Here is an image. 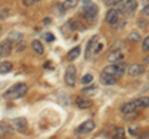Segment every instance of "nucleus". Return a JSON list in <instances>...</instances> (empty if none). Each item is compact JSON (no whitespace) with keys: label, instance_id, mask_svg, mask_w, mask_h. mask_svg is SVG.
<instances>
[{"label":"nucleus","instance_id":"b1692460","mask_svg":"<svg viewBox=\"0 0 149 139\" xmlns=\"http://www.w3.org/2000/svg\"><path fill=\"white\" fill-rule=\"evenodd\" d=\"M70 25H71L72 30H80V31L85 30V26H83L81 22H78V21H71L70 22Z\"/></svg>","mask_w":149,"mask_h":139},{"label":"nucleus","instance_id":"39448f33","mask_svg":"<svg viewBox=\"0 0 149 139\" xmlns=\"http://www.w3.org/2000/svg\"><path fill=\"white\" fill-rule=\"evenodd\" d=\"M97 13H98V8H97L96 4L87 3L82 8V14L87 17V19H93V17L97 15Z\"/></svg>","mask_w":149,"mask_h":139},{"label":"nucleus","instance_id":"473e14b6","mask_svg":"<svg viewBox=\"0 0 149 139\" xmlns=\"http://www.w3.org/2000/svg\"><path fill=\"white\" fill-rule=\"evenodd\" d=\"M82 1H83V3H88V1H90V0H82Z\"/></svg>","mask_w":149,"mask_h":139},{"label":"nucleus","instance_id":"f257e3e1","mask_svg":"<svg viewBox=\"0 0 149 139\" xmlns=\"http://www.w3.org/2000/svg\"><path fill=\"white\" fill-rule=\"evenodd\" d=\"M27 92V86L25 83H16L13 87H10L5 93H4V97L9 99H17L24 97Z\"/></svg>","mask_w":149,"mask_h":139},{"label":"nucleus","instance_id":"c756f323","mask_svg":"<svg viewBox=\"0 0 149 139\" xmlns=\"http://www.w3.org/2000/svg\"><path fill=\"white\" fill-rule=\"evenodd\" d=\"M116 1H117V0H104V4L107 6H112L116 4Z\"/></svg>","mask_w":149,"mask_h":139},{"label":"nucleus","instance_id":"a878e982","mask_svg":"<svg viewBox=\"0 0 149 139\" xmlns=\"http://www.w3.org/2000/svg\"><path fill=\"white\" fill-rule=\"evenodd\" d=\"M93 81V76L92 75H85L82 77V83L83 85H87V83H91Z\"/></svg>","mask_w":149,"mask_h":139},{"label":"nucleus","instance_id":"aec40b11","mask_svg":"<svg viewBox=\"0 0 149 139\" xmlns=\"http://www.w3.org/2000/svg\"><path fill=\"white\" fill-rule=\"evenodd\" d=\"M13 70V63L9 61L0 62V73H8Z\"/></svg>","mask_w":149,"mask_h":139},{"label":"nucleus","instance_id":"dca6fc26","mask_svg":"<svg viewBox=\"0 0 149 139\" xmlns=\"http://www.w3.org/2000/svg\"><path fill=\"white\" fill-rule=\"evenodd\" d=\"M122 58H123V54L119 52V51H117V50H114L113 52H111L108 55V61L112 62V63H117L119 61H122Z\"/></svg>","mask_w":149,"mask_h":139},{"label":"nucleus","instance_id":"a211bd4d","mask_svg":"<svg viewBox=\"0 0 149 139\" xmlns=\"http://www.w3.org/2000/svg\"><path fill=\"white\" fill-rule=\"evenodd\" d=\"M31 47H32V50H34L36 54H39V55L44 54V46H42V44H41L39 40H34V41H32V42H31Z\"/></svg>","mask_w":149,"mask_h":139},{"label":"nucleus","instance_id":"6e6552de","mask_svg":"<svg viewBox=\"0 0 149 139\" xmlns=\"http://www.w3.org/2000/svg\"><path fill=\"white\" fill-rule=\"evenodd\" d=\"M11 41L6 39L4 40L1 44H0V57H5V56H9L11 54Z\"/></svg>","mask_w":149,"mask_h":139},{"label":"nucleus","instance_id":"c85d7f7f","mask_svg":"<svg viewBox=\"0 0 149 139\" xmlns=\"http://www.w3.org/2000/svg\"><path fill=\"white\" fill-rule=\"evenodd\" d=\"M143 50H146V51H148V50H149V36H148V38L144 39V42H143Z\"/></svg>","mask_w":149,"mask_h":139},{"label":"nucleus","instance_id":"1a4fd4ad","mask_svg":"<svg viewBox=\"0 0 149 139\" xmlns=\"http://www.w3.org/2000/svg\"><path fill=\"white\" fill-rule=\"evenodd\" d=\"M128 70V75L130 77H137L139 75H142L143 71H144V66L143 65H139V63H133L127 68Z\"/></svg>","mask_w":149,"mask_h":139},{"label":"nucleus","instance_id":"0eeeda50","mask_svg":"<svg viewBox=\"0 0 149 139\" xmlns=\"http://www.w3.org/2000/svg\"><path fill=\"white\" fill-rule=\"evenodd\" d=\"M93 129H95V122H93V120H86L85 123H82L81 126L77 128L76 132L78 134H82V136H85V134L91 133Z\"/></svg>","mask_w":149,"mask_h":139},{"label":"nucleus","instance_id":"ddd939ff","mask_svg":"<svg viewBox=\"0 0 149 139\" xmlns=\"http://www.w3.org/2000/svg\"><path fill=\"white\" fill-rule=\"evenodd\" d=\"M137 104H136V101L134 102H128V103H125L122 106V108H120V111H122L123 114H133L134 112H136L137 109Z\"/></svg>","mask_w":149,"mask_h":139},{"label":"nucleus","instance_id":"393cba45","mask_svg":"<svg viewBox=\"0 0 149 139\" xmlns=\"http://www.w3.org/2000/svg\"><path fill=\"white\" fill-rule=\"evenodd\" d=\"M124 134H125V132H124V129L123 128H116L114 129V137L116 138H118V139H120V138H124Z\"/></svg>","mask_w":149,"mask_h":139},{"label":"nucleus","instance_id":"7ed1b4c3","mask_svg":"<svg viewBox=\"0 0 149 139\" xmlns=\"http://www.w3.org/2000/svg\"><path fill=\"white\" fill-rule=\"evenodd\" d=\"M104 72L111 73L114 77H122L125 72V65L123 63H113L111 66L104 67Z\"/></svg>","mask_w":149,"mask_h":139},{"label":"nucleus","instance_id":"2f4dec72","mask_svg":"<svg viewBox=\"0 0 149 139\" xmlns=\"http://www.w3.org/2000/svg\"><path fill=\"white\" fill-rule=\"evenodd\" d=\"M144 63H149V56L144 58Z\"/></svg>","mask_w":149,"mask_h":139},{"label":"nucleus","instance_id":"4be33fe9","mask_svg":"<svg viewBox=\"0 0 149 139\" xmlns=\"http://www.w3.org/2000/svg\"><path fill=\"white\" fill-rule=\"evenodd\" d=\"M78 1H80V0H65L63 6H65V9H73L78 5Z\"/></svg>","mask_w":149,"mask_h":139},{"label":"nucleus","instance_id":"7c9ffc66","mask_svg":"<svg viewBox=\"0 0 149 139\" xmlns=\"http://www.w3.org/2000/svg\"><path fill=\"white\" fill-rule=\"evenodd\" d=\"M143 14H144V15H147V16H149V5L144 6V9H143Z\"/></svg>","mask_w":149,"mask_h":139},{"label":"nucleus","instance_id":"5701e85b","mask_svg":"<svg viewBox=\"0 0 149 139\" xmlns=\"http://www.w3.org/2000/svg\"><path fill=\"white\" fill-rule=\"evenodd\" d=\"M127 39L129 41H132V42H139V41H141V35L137 34V32H130Z\"/></svg>","mask_w":149,"mask_h":139},{"label":"nucleus","instance_id":"bb28decb","mask_svg":"<svg viewBox=\"0 0 149 139\" xmlns=\"http://www.w3.org/2000/svg\"><path fill=\"white\" fill-rule=\"evenodd\" d=\"M39 1H41V0H24V5L25 6H31V5H34V4L39 3Z\"/></svg>","mask_w":149,"mask_h":139},{"label":"nucleus","instance_id":"4468645a","mask_svg":"<svg viewBox=\"0 0 149 139\" xmlns=\"http://www.w3.org/2000/svg\"><path fill=\"white\" fill-rule=\"evenodd\" d=\"M9 40L11 41V44H15L16 46H19V45H21L22 44V41H24V35L22 34H20V32H11L10 35H9V38H8Z\"/></svg>","mask_w":149,"mask_h":139},{"label":"nucleus","instance_id":"9d476101","mask_svg":"<svg viewBox=\"0 0 149 139\" xmlns=\"http://www.w3.org/2000/svg\"><path fill=\"white\" fill-rule=\"evenodd\" d=\"M118 15H119V11L117 10V9H111V10H108V13H107V15H106V21L111 25H116L119 21Z\"/></svg>","mask_w":149,"mask_h":139},{"label":"nucleus","instance_id":"412c9836","mask_svg":"<svg viewBox=\"0 0 149 139\" xmlns=\"http://www.w3.org/2000/svg\"><path fill=\"white\" fill-rule=\"evenodd\" d=\"M97 92V87L96 86H90V87H85L82 90V93L85 95V97H92Z\"/></svg>","mask_w":149,"mask_h":139},{"label":"nucleus","instance_id":"2eb2a0df","mask_svg":"<svg viewBox=\"0 0 149 139\" xmlns=\"http://www.w3.org/2000/svg\"><path fill=\"white\" fill-rule=\"evenodd\" d=\"M76 103H77V107L78 108H81V109H87V108H91L92 107V101L90 99H87V98H82V97H78L77 101H76Z\"/></svg>","mask_w":149,"mask_h":139},{"label":"nucleus","instance_id":"f704fd0d","mask_svg":"<svg viewBox=\"0 0 149 139\" xmlns=\"http://www.w3.org/2000/svg\"><path fill=\"white\" fill-rule=\"evenodd\" d=\"M148 78H149V72H148Z\"/></svg>","mask_w":149,"mask_h":139},{"label":"nucleus","instance_id":"423d86ee","mask_svg":"<svg viewBox=\"0 0 149 139\" xmlns=\"http://www.w3.org/2000/svg\"><path fill=\"white\" fill-rule=\"evenodd\" d=\"M13 127L15 131H17L19 133H25L26 129H27V120L22 117H19V118H15L13 120Z\"/></svg>","mask_w":149,"mask_h":139},{"label":"nucleus","instance_id":"72a5a7b5","mask_svg":"<svg viewBox=\"0 0 149 139\" xmlns=\"http://www.w3.org/2000/svg\"><path fill=\"white\" fill-rule=\"evenodd\" d=\"M0 35H1V26H0Z\"/></svg>","mask_w":149,"mask_h":139},{"label":"nucleus","instance_id":"9b49d317","mask_svg":"<svg viewBox=\"0 0 149 139\" xmlns=\"http://www.w3.org/2000/svg\"><path fill=\"white\" fill-rule=\"evenodd\" d=\"M98 42V36H93V38L88 41L87 47H86V58H90L92 55H95L96 44Z\"/></svg>","mask_w":149,"mask_h":139},{"label":"nucleus","instance_id":"f8f14e48","mask_svg":"<svg viewBox=\"0 0 149 139\" xmlns=\"http://www.w3.org/2000/svg\"><path fill=\"white\" fill-rule=\"evenodd\" d=\"M116 77L113 75H111V73H107V72H102L101 73V83L104 86H111V85H114L116 83Z\"/></svg>","mask_w":149,"mask_h":139},{"label":"nucleus","instance_id":"6ab92c4d","mask_svg":"<svg viewBox=\"0 0 149 139\" xmlns=\"http://www.w3.org/2000/svg\"><path fill=\"white\" fill-rule=\"evenodd\" d=\"M138 108H148L149 107V97H141L136 101Z\"/></svg>","mask_w":149,"mask_h":139},{"label":"nucleus","instance_id":"cd10ccee","mask_svg":"<svg viewBox=\"0 0 149 139\" xmlns=\"http://www.w3.org/2000/svg\"><path fill=\"white\" fill-rule=\"evenodd\" d=\"M44 38L46 39V41H54L55 40V36L52 34H50V32H46V34L44 35Z\"/></svg>","mask_w":149,"mask_h":139},{"label":"nucleus","instance_id":"f03ea898","mask_svg":"<svg viewBox=\"0 0 149 139\" xmlns=\"http://www.w3.org/2000/svg\"><path fill=\"white\" fill-rule=\"evenodd\" d=\"M137 5L136 0H119L117 3V10L123 15H132L136 11Z\"/></svg>","mask_w":149,"mask_h":139},{"label":"nucleus","instance_id":"f3484780","mask_svg":"<svg viewBox=\"0 0 149 139\" xmlns=\"http://www.w3.org/2000/svg\"><path fill=\"white\" fill-rule=\"evenodd\" d=\"M80 54H81V47H80V46H76V47H73L67 54L66 58L68 60V61H73V60H76L78 56H80Z\"/></svg>","mask_w":149,"mask_h":139},{"label":"nucleus","instance_id":"20e7f679","mask_svg":"<svg viewBox=\"0 0 149 139\" xmlns=\"http://www.w3.org/2000/svg\"><path fill=\"white\" fill-rule=\"evenodd\" d=\"M76 67L73 66V65H70L66 70V73H65V82L67 83L70 87H72L76 85Z\"/></svg>","mask_w":149,"mask_h":139}]
</instances>
